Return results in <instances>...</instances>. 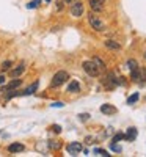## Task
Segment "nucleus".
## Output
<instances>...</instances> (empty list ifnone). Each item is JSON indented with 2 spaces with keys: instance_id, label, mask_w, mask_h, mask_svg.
Wrapping results in <instances>:
<instances>
[{
  "instance_id": "obj_22",
  "label": "nucleus",
  "mask_w": 146,
  "mask_h": 157,
  "mask_svg": "<svg viewBox=\"0 0 146 157\" xmlns=\"http://www.w3.org/2000/svg\"><path fill=\"white\" fill-rule=\"evenodd\" d=\"M94 154H98V155H104V157H109V155H110L105 149H101V148H96V149H94Z\"/></svg>"
},
{
  "instance_id": "obj_6",
  "label": "nucleus",
  "mask_w": 146,
  "mask_h": 157,
  "mask_svg": "<svg viewBox=\"0 0 146 157\" xmlns=\"http://www.w3.org/2000/svg\"><path fill=\"white\" fill-rule=\"evenodd\" d=\"M24 71H25V63L24 61H21L19 64H16L13 69H10V75L13 77V78H16V77H19V75H22L24 74Z\"/></svg>"
},
{
  "instance_id": "obj_26",
  "label": "nucleus",
  "mask_w": 146,
  "mask_h": 157,
  "mask_svg": "<svg viewBox=\"0 0 146 157\" xmlns=\"http://www.w3.org/2000/svg\"><path fill=\"white\" fill-rule=\"evenodd\" d=\"M50 129L54 130L55 134H60V132H61V126H58V124H54V126H52Z\"/></svg>"
},
{
  "instance_id": "obj_2",
  "label": "nucleus",
  "mask_w": 146,
  "mask_h": 157,
  "mask_svg": "<svg viewBox=\"0 0 146 157\" xmlns=\"http://www.w3.org/2000/svg\"><path fill=\"white\" fill-rule=\"evenodd\" d=\"M82 68H83V71H85L88 75H91V77H98V75L101 74V69L98 68V64L93 61V60H86V61H83Z\"/></svg>"
},
{
  "instance_id": "obj_10",
  "label": "nucleus",
  "mask_w": 146,
  "mask_h": 157,
  "mask_svg": "<svg viewBox=\"0 0 146 157\" xmlns=\"http://www.w3.org/2000/svg\"><path fill=\"white\" fill-rule=\"evenodd\" d=\"M25 149V146L22 145V143H11V145L8 146V152H11V154H16V152H22Z\"/></svg>"
},
{
  "instance_id": "obj_5",
  "label": "nucleus",
  "mask_w": 146,
  "mask_h": 157,
  "mask_svg": "<svg viewBox=\"0 0 146 157\" xmlns=\"http://www.w3.org/2000/svg\"><path fill=\"white\" fill-rule=\"evenodd\" d=\"M71 14L74 17H80L83 14V3L80 0H74V3L71 5Z\"/></svg>"
},
{
  "instance_id": "obj_16",
  "label": "nucleus",
  "mask_w": 146,
  "mask_h": 157,
  "mask_svg": "<svg viewBox=\"0 0 146 157\" xmlns=\"http://www.w3.org/2000/svg\"><path fill=\"white\" fill-rule=\"evenodd\" d=\"M140 75H141V69H135V71H130V78L134 82H140Z\"/></svg>"
},
{
  "instance_id": "obj_15",
  "label": "nucleus",
  "mask_w": 146,
  "mask_h": 157,
  "mask_svg": "<svg viewBox=\"0 0 146 157\" xmlns=\"http://www.w3.org/2000/svg\"><path fill=\"white\" fill-rule=\"evenodd\" d=\"M38 86H39V83H38V80H36V82H33V83H32V85H30L27 90H25L22 94H24V96H30V94H33L35 91L38 90Z\"/></svg>"
},
{
  "instance_id": "obj_12",
  "label": "nucleus",
  "mask_w": 146,
  "mask_h": 157,
  "mask_svg": "<svg viewBox=\"0 0 146 157\" xmlns=\"http://www.w3.org/2000/svg\"><path fill=\"white\" fill-rule=\"evenodd\" d=\"M137 138V129L135 127H129L127 129V132L124 134V140H127V141H134Z\"/></svg>"
},
{
  "instance_id": "obj_30",
  "label": "nucleus",
  "mask_w": 146,
  "mask_h": 157,
  "mask_svg": "<svg viewBox=\"0 0 146 157\" xmlns=\"http://www.w3.org/2000/svg\"><path fill=\"white\" fill-rule=\"evenodd\" d=\"M3 82H5V75L0 74V85H3Z\"/></svg>"
},
{
  "instance_id": "obj_27",
  "label": "nucleus",
  "mask_w": 146,
  "mask_h": 157,
  "mask_svg": "<svg viewBox=\"0 0 146 157\" xmlns=\"http://www.w3.org/2000/svg\"><path fill=\"white\" fill-rule=\"evenodd\" d=\"M140 80L146 82V69H141V75H140Z\"/></svg>"
},
{
  "instance_id": "obj_21",
  "label": "nucleus",
  "mask_w": 146,
  "mask_h": 157,
  "mask_svg": "<svg viewBox=\"0 0 146 157\" xmlns=\"http://www.w3.org/2000/svg\"><path fill=\"white\" fill-rule=\"evenodd\" d=\"M49 146H50L52 149H60V148H61V143H58V141H55V140H50V141H49Z\"/></svg>"
},
{
  "instance_id": "obj_14",
  "label": "nucleus",
  "mask_w": 146,
  "mask_h": 157,
  "mask_svg": "<svg viewBox=\"0 0 146 157\" xmlns=\"http://www.w3.org/2000/svg\"><path fill=\"white\" fill-rule=\"evenodd\" d=\"M80 91V83L77 80H72L69 85H68V93H79Z\"/></svg>"
},
{
  "instance_id": "obj_18",
  "label": "nucleus",
  "mask_w": 146,
  "mask_h": 157,
  "mask_svg": "<svg viewBox=\"0 0 146 157\" xmlns=\"http://www.w3.org/2000/svg\"><path fill=\"white\" fill-rule=\"evenodd\" d=\"M138 99H140V94H138V93H134L132 96L127 98V104H129V105H132V104H135Z\"/></svg>"
},
{
  "instance_id": "obj_28",
  "label": "nucleus",
  "mask_w": 146,
  "mask_h": 157,
  "mask_svg": "<svg viewBox=\"0 0 146 157\" xmlns=\"http://www.w3.org/2000/svg\"><path fill=\"white\" fill-rule=\"evenodd\" d=\"M79 116H80V120H82V121H85V120H88V118H90L88 113H82V115H79Z\"/></svg>"
},
{
  "instance_id": "obj_33",
  "label": "nucleus",
  "mask_w": 146,
  "mask_h": 157,
  "mask_svg": "<svg viewBox=\"0 0 146 157\" xmlns=\"http://www.w3.org/2000/svg\"><path fill=\"white\" fill-rule=\"evenodd\" d=\"M46 2H50V0H46Z\"/></svg>"
},
{
  "instance_id": "obj_8",
  "label": "nucleus",
  "mask_w": 146,
  "mask_h": 157,
  "mask_svg": "<svg viewBox=\"0 0 146 157\" xmlns=\"http://www.w3.org/2000/svg\"><path fill=\"white\" fill-rule=\"evenodd\" d=\"M68 152L69 154H72V155H75V154H79V152H82V145L79 141H74V143H71V145H68Z\"/></svg>"
},
{
  "instance_id": "obj_29",
  "label": "nucleus",
  "mask_w": 146,
  "mask_h": 157,
  "mask_svg": "<svg viewBox=\"0 0 146 157\" xmlns=\"http://www.w3.org/2000/svg\"><path fill=\"white\" fill-rule=\"evenodd\" d=\"M52 107H64V104L63 102H54V104H52Z\"/></svg>"
},
{
  "instance_id": "obj_7",
  "label": "nucleus",
  "mask_w": 146,
  "mask_h": 157,
  "mask_svg": "<svg viewBox=\"0 0 146 157\" xmlns=\"http://www.w3.org/2000/svg\"><path fill=\"white\" fill-rule=\"evenodd\" d=\"M90 2V8L94 13H101L104 10V2L102 0H88Z\"/></svg>"
},
{
  "instance_id": "obj_13",
  "label": "nucleus",
  "mask_w": 146,
  "mask_h": 157,
  "mask_svg": "<svg viewBox=\"0 0 146 157\" xmlns=\"http://www.w3.org/2000/svg\"><path fill=\"white\" fill-rule=\"evenodd\" d=\"M105 47L110 49V50H119V49H121V44L113 41V39H107V41H105Z\"/></svg>"
},
{
  "instance_id": "obj_23",
  "label": "nucleus",
  "mask_w": 146,
  "mask_h": 157,
  "mask_svg": "<svg viewBox=\"0 0 146 157\" xmlns=\"http://www.w3.org/2000/svg\"><path fill=\"white\" fill-rule=\"evenodd\" d=\"M39 3H41V0H32V2L29 3V8H30V10L38 8V6H39Z\"/></svg>"
},
{
  "instance_id": "obj_1",
  "label": "nucleus",
  "mask_w": 146,
  "mask_h": 157,
  "mask_svg": "<svg viewBox=\"0 0 146 157\" xmlns=\"http://www.w3.org/2000/svg\"><path fill=\"white\" fill-rule=\"evenodd\" d=\"M68 78H69V74L66 72V71H58L54 77H52L50 86H52V88H58V86H61L63 83L68 82Z\"/></svg>"
},
{
  "instance_id": "obj_32",
  "label": "nucleus",
  "mask_w": 146,
  "mask_h": 157,
  "mask_svg": "<svg viewBox=\"0 0 146 157\" xmlns=\"http://www.w3.org/2000/svg\"><path fill=\"white\" fill-rule=\"evenodd\" d=\"M144 58H146V52H144Z\"/></svg>"
},
{
  "instance_id": "obj_31",
  "label": "nucleus",
  "mask_w": 146,
  "mask_h": 157,
  "mask_svg": "<svg viewBox=\"0 0 146 157\" xmlns=\"http://www.w3.org/2000/svg\"><path fill=\"white\" fill-rule=\"evenodd\" d=\"M64 2H72V0H64Z\"/></svg>"
},
{
  "instance_id": "obj_17",
  "label": "nucleus",
  "mask_w": 146,
  "mask_h": 157,
  "mask_svg": "<svg viewBox=\"0 0 146 157\" xmlns=\"http://www.w3.org/2000/svg\"><path fill=\"white\" fill-rule=\"evenodd\" d=\"M127 68H129L130 71H135V69H138V63H137V60H134V58L127 60Z\"/></svg>"
},
{
  "instance_id": "obj_19",
  "label": "nucleus",
  "mask_w": 146,
  "mask_h": 157,
  "mask_svg": "<svg viewBox=\"0 0 146 157\" xmlns=\"http://www.w3.org/2000/svg\"><path fill=\"white\" fill-rule=\"evenodd\" d=\"M93 61H94L96 64H98V68L101 69V71H105V63L101 60V58H98V57H94V58H93Z\"/></svg>"
},
{
  "instance_id": "obj_11",
  "label": "nucleus",
  "mask_w": 146,
  "mask_h": 157,
  "mask_svg": "<svg viewBox=\"0 0 146 157\" xmlns=\"http://www.w3.org/2000/svg\"><path fill=\"white\" fill-rule=\"evenodd\" d=\"M101 112L104 115H115L116 113V107H113L112 104H102V105H101Z\"/></svg>"
},
{
  "instance_id": "obj_24",
  "label": "nucleus",
  "mask_w": 146,
  "mask_h": 157,
  "mask_svg": "<svg viewBox=\"0 0 146 157\" xmlns=\"http://www.w3.org/2000/svg\"><path fill=\"white\" fill-rule=\"evenodd\" d=\"M119 140H124V134H116V135L112 138L113 143H116V141H119Z\"/></svg>"
},
{
  "instance_id": "obj_25",
  "label": "nucleus",
  "mask_w": 146,
  "mask_h": 157,
  "mask_svg": "<svg viewBox=\"0 0 146 157\" xmlns=\"http://www.w3.org/2000/svg\"><path fill=\"white\" fill-rule=\"evenodd\" d=\"M110 148H112V151H115V152H121V146H118L116 143H113V141H112Z\"/></svg>"
},
{
  "instance_id": "obj_20",
  "label": "nucleus",
  "mask_w": 146,
  "mask_h": 157,
  "mask_svg": "<svg viewBox=\"0 0 146 157\" xmlns=\"http://www.w3.org/2000/svg\"><path fill=\"white\" fill-rule=\"evenodd\" d=\"M13 66V61H10V60H6V61H3L2 63V66H0V68H2V71H10V68Z\"/></svg>"
},
{
  "instance_id": "obj_4",
  "label": "nucleus",
  "mask_w": 146,
  "mask_h": 157,
  "mask_svg": "<svg viewBox=\"0 0 146 157\" xmlns=\"http://www.w3.org/2000/svg\"><path fill=\"white\" fill-rule=\"evenodd\" d=\"M88 21H90V25H91V27L94 29L96 32H104L105 25H104V22H102L98 16H94V14H90V16H88Z\"/></svg>"
},
{
  "instance_id": "obj_9",
  "label": "nucleus",
  "mask_w": 146,
  "mask_h": 157,
  "mask_svg": "<svg viewBox=\"0 0 146 157\" xmlns=\"http://www.w3.org/2000/svg\"><path fill=\"white\" fill-rule=\"evenodd\" d=\"M21 85H22V80L16 77L14 80H11V82H10V83H8V85L3 88V90H2V91H14V90H16V88H19Z\"/></svg>"
},
{
  "instance_id": "obj_3",
  "label": "nucleus",
  "mask_w": 146,
  "mask_h": 157,
  "mask_svg": "<svg viewBox=\"0 0 146 157\" xmlns=\"http://www.w3.org/2000/svg\"><path fill=\"white\" fill-rule=\"evenodd\" d=\"M102 83H104V86L107 90H112V88H115L118 85V77L115 75V72H109L102 78Z\"/></svg>"
}]
</instances>
